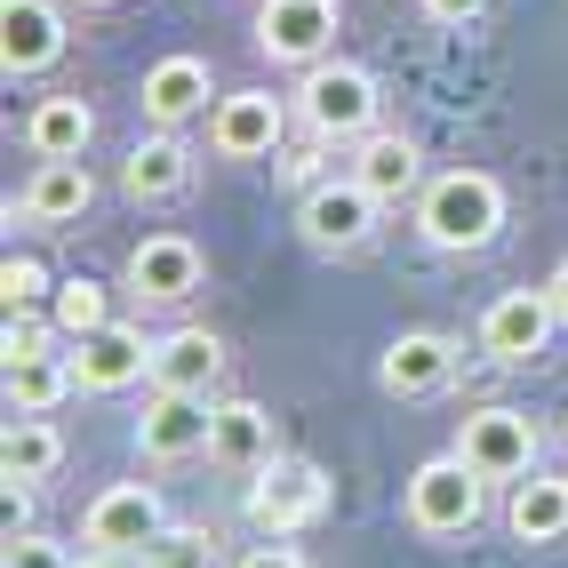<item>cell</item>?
<instances>
[{
	"instance_id": "cell-10",
	"label": "cell",
	"mask_w": 568,
	"mask_h": 568,
	"mask_svg": "<svg viewBox=\"0 0 568 568\" xmlns=\"http://www.w3.org/2000/svg\"><path fill=\"white\" fill-rule=\"evenodd\" d=\"M64 361H72V376H81V393H129L136 376H153V336H144L136 321H104Z\"/></svg>"
},
{
	"instance_id": "cell-18",
	"label": "cell",
	"mask_w": 568,
	"mask_h": 568,
	"mask_svg": "<svg viewBox=\"0 0 568 568\" xmlns=\"http://www.w3.org/2000/svg\"><path fill=\"white\" fill-rule=\"evenodd\" d=\"M216 376H224L216 328H169V336H153V385L161 393H216Z\"/></svg>"
},
{
	"instance_id": "cell-33",
	"label": "cell",
	"mask_w": 568,
	"mask_h": 568,
	"mask_svg": "<svg viewBox=\"0 0 568 568\" xmlns=\"http://www.w3.org/2000/svg\"><path fill=\"white\" fill-rule=\"evenodd\" d=\"M416 9H425L433 24H473V17L488 9V0H416Z\"/></svg>"
},
{
	"instance_id": "cell-26",
	"label": "cell",
	"mask_w": 568,
	"mask_h": 568,
	"mask_svg": "<svg viewBox=\"0 0 568 568\" xmlns=\"http://www.w3.org/2000/svg\"><path fill=\"white\" fill-rule=\"evenodd\" d=\"M49 321H57V336H97L104 321H112V296H104V281H89V273H72V281H57V296H49Z\"/></svg>"
},
{
	"instance_id": "cell-8",
	"label": "cell",
	"mask_w": 568,
	"mask_h": 568,
	"mask_svg": "<svg viewBox=\"0 0 568 568\" xmlns=\"http://www.w3.org/2000/svg\"><path fill=\"white\" fill-rule=\"evenodd\" d=\"M336 49V0H264L256 9V57L313 72Z\"/></svg>"
},
{
	"instance_id": "cell-12",
	"label": "cell",
	"mask_w": 568,
	"mask_h": 568,
	"mask_svg": "<svg viewBox=\"0 0 568 568\" xmlns=\"http://www.w3.org/2000/svg\"><path fill=\"white\" fill-rule=\"evenodd\" d=\"M281 136H288V112L273 89H233V97H216V121H209V144L224 161H264V153H281Z\"/></svg>"
},
{
	"instance_id": "cell-31",
	"label": "cell",
	"mask_w": 568,
	"mask_h": 568,
	"mask_svg": "<svg viewBox=\"0 0 568 568\" xmlns=\"http://www.w3.org/2000/svg\"><path fill=\"white\" fill-rule=\"evenodd\" d=\"M32 488H41V480H9V488H0V528H9V537L32 528Z\"/></svg>"
},
{
	"instance_id": "cell-21",
	"label": "cell",
	"mask_w": 568,
	"mask_h": 568,
	"mask_svg": "<svg viewBox=\"0 0 568 568\" xmlns=\"http://www.w3.org/2000/svg\"><path fill=\"white\" fill-rule=\"evenodd\" d=\"M184 184H193V153L176 144V129H153V136L121 161V193H129V201H176Z\"/></svg>"
},
{
	"instance_id": "cell-4",
	"label": "cell",
	"mask_w": 568,
	"mask_h": 568,
	"mask_svg": "<svg viewBox=\"0 0 568 568\" xmlns=\"http://www.w3.org/2000/svg\"><path fill=\"white\" fill-rule=\"evenodd\" d=\"M537 448H545L537 416H528V408H513V400H488V408H473V416H465V433H457V457H465L480 480H505V488L537 473Z\"/></svg>"
},
{
	"instance_id": "cell-15",
	"label": "cell",
	"mask_w": 568,
	"mask_h": 568,
	"mask_svg": "<svg viewBox=\"0 0 568 568\" xmlns=\"http://www.w3.org/2000/svg\"><path fill=\"white\" fill-rule=\"evenodd\" d=\"M64 57V9L57 0H0V64L49 72Z\"/></svg>"
},
{
	"instance_id": "cell-25",
	"label": "cell",
	"mask_w": 568,
	"mask_h": 568,
	"mask_svg": "<svg viewBox=\"0 0 568 568\" xmlns=\"http://www.w3.org/2000/svg\"><path fill=\"white\" fill-rule=\"evenodd\" d=\"M64 465V433L49 416H9V433H0V473L9 480H49Z\"/></svg>"
},
{
	"instance_id": "cell-34",
	"label": "cell",
	"mask_w": 568,
	"mask_h": 568,
	"mask_svg": "<svg viewBox=\"0 0 568 568\" xmlns=\"http://www.w3.org/2000/svg\"><path fill=\"white\" fill-rule=\"evenodd\" d=\"M545 296H552V313H560V328H568V264H560V273L545 281Z\"/></svg>"
},
{
	"instance_id": "cell-29",
	"label": "cell",
	"mask_w": 568,
	"mask_h": 568,
	"mask_svg": "<svg viewBox=\"0 0 568 568\" xmlns=\"http://www.w3.org/2000/svg\"><path fill=\"white\" fill-rule=\"evenodd\" d=\"M0 568H81L49 528H24V537H9V552H0Z\"/></svg>"
},
{
	"instance_id": "cell-32",
	"label": "cell",
	"mask_w": 568,
	"mask_h": 568,
	"mask_svg": "<svg viewBox=\"0 0 568 568\" xmlns=\"http://www.w3.org/2000/svg\"><path fill=\"white\" fill-rule=\"evenodd\" d=\"M233 568H305V552H296V545H281V537H264L256 552H241Z\"/></svg>"
},
{
	"instance_id": "cell-27",
	"label": "cell",
	"mask_w": 568,
	"mask_h": 568,
	"mask_svg": "<svg viewBox=\"0 0 568 568\" xmlns=\"http://www.w3.org/2000/svg\"><path fill=\"white\" fill-rule=\"evenodd\" d=\"M136 560H144V568H216V537H209V528H193V520H169Z\"/></svg>"
},
{
	"instance_id": "cell-17",
	"label": "cell",
	"mask_w": 568,
	"mask_h": 568,
	"mask_svg": "<svg viewBox=\"0 0 568 568\" xmlns=\"http://www.w3.org/2000/svg\"><path fill=\"white\" fill-rule=\"evenodd\" d=\"M209 457H216L224 473H256V465H273V457H281V440H273V408H264V400H216Z\"/></svg>"
},
{
	"instance_id": "cell-3",
	"label": "cell",
	"mask_w": 568,
	"mask_h": 568,
	"mask_svg": "<svg viewBox=\"0 0 568 568\" xmlns=\"http://www.w3.org/2000/svg\"><path fill=\"white\" fill-rule=\"evenodd\" d=\"M400 513H408V528L416 537H433V545H448V537H473L480 528V513H488V480L448 448V457H425L408 473V497H400Z\"/></svg>"
},
{
	"instance_id": "cell-2",
	"label": "cell",
	"mask_w": 568,
	"mask_h": 568,
	"mask_svg": "<svg viewBox=\"0 0 568 568\" xmlns=\"http://www.w3.org/2000/svg\"><path fill=\"white\" fill-rule=\"evenodd\" d=\"M376 112H385L376 72H361L345 57H321L305 81H296V121H305V136H321V144H361L376 129Z\"/></svg>"
},
{
	"instance_id": "cell-23",
	"label": "cell",
	"mask_w": 568,
	"mask_h": 568,
	"mask_svg": "<svg viewBox=\"0 0 568 568\" xmlns=\"http://www.w3.org/2000/svg\"><path fill=\"white\" fill-rule=\"evenodd\" d=\"M89 136H97V112L81 97H49V104H32V121H24L32 161H81Z\"/></svg>"
},
{
	"instance_id": "cell-16",
	"label": "cell",
	"mask_w": 568,
	"mask_h": 568,
	"mask_svg": "<svg viewBox=\"0 0 568 568\" xmlns=\"http://www.w3.org/2000/svg\"><path fill=\"white\" fill-rule=\"evenodd\" d=\"M209 64L201 57H161L153 72H144V89H136V104H144V121L153 129H184L193 112H209Z\"/></svg>"
},
{
	"instance_id": "cell-22",
	"label": "cell",
	"mask_w": 568,
	"mask_h": 568,
	"mask_svg": "<svg viewBox=\"0 0 568 568\" xmlns=\"http://www.w3.org/2000/svg\"><path fill=\"white\" fill-rule=\"evenodd\" d=\"M89 201H97V176H89V161H41L17 209H24L32 224H81V216H89Z\"/></svg>"
},
{
	"instance_id": "cell-7",
	"label": "cell",
	"mask_w": 568,
	"mask_h": 568,
	"mask_svg": "<svg viewBox=\"0 0 568 568\" xmlns=\"http://www.w3.org/2000/svg\"><path fill=\"white\" fill-rule=\"evenodd\" d=\"M169 528V513H161V497H153V480H112L104 497L81 513V545L89 552H144Z\"/></svg>"
},
{
	"instance_id": "cell-35",
	"label": "cell",
	"mask_w": 568,
	"mask_h": 568,
	"mask_svg": "<svg viewBox=\"0 0 568 568\" xmlns=\"http://www.w3.org/2000/svg\"><path fill=\"white\" fill-rule=\"evenodd\" d=\"M81 568H144V560H129V552H89Z\"/></svg>"
},
{
	"instance_id": "cell-24",
	"label": "cell",
	"mask_w": 568,
	"mask_h": 568,
	"mask_svg": "<svg viewBox=\"0 0 568 568\" xmlns=\"http://www.w3.org/2000/svg\"><path fill=\"white\" fill-rule=\"evenodd\" d=\"M81 393V376H72L64 353H41V361H9V416H49Z\"/></svg>"
},
{
	"instance_id": "cell-36",
	"label": "cell",
	"mask_w": 568,
	"mask_h": 568,
	"mask_svg": "<svg viewBox=\"0 0 568 568\" xmlns=\"http://www.w3.org/2000/svg\"><path fill=\"white\" fill-rule=\"evenodd\" d=\"M81 9H121V0H81Z\"/></svg>"
},
{
	"instance_id": "cell-19",
	"label": "cell",
	"mask_w": 568,
	"mask_h": 568,
	"mask_svg": "<svg viewBox=\"0 0 568 568\" xmlns=\"http://www.w3.org/2000/svg\"><path fill=\"white\" fill-rule=\"evenodd\" d=\"M345 176H361L385 209H400L408 193H416V176H425V161H416V144L400 136V129H368L361 144H353V169Z\"/></svg>"
},
{
	"instance_id": "cell-20",
	"label": "cell",
	"mask_w": 568,
	"mask_h": 568,
	"mask_svg": "<svg viewBox=\"0 0 568 568\" xmlns=\"http://www.w3.org/2000/svg\"><path fill=\"white\" fill-rule=\"evenodd\" d=\"M505 528L520 545H560L568 537V480L560 473H528V480H513V497H505Z\"/></svg>"
},
{
	"instance_id": "cell-9",
	"label": "cell",
	"mask_w": 568,
	"mask_h": 568,
	"mask_svg": "<svg viewBox=\"0 0 568 568\" xmlns=\"http://www.w3.org/2000/svg\"><path fill=\"white\" fill-rule=\"evenodd\" d=\"M209 433H216V400H209V393H161V385H153V400H144V416H136V448H144L153 465L201 457Z\"/></svg>"
},
{
	"instance_id": "cell-30",
	"label": "cell",
	"mask_w": 568,
	"mask_h": 568,
	"mask_svg": "<svg viewBox=\"0 0 568 568\" xmlns=\"http://www.w3.org/2000/svg\"><path fill=\"white\" fill-rule=\"evenodd\" d=\"M57 321H32V313H9V328H0V361H41L49 353Z\"/></svg>"
},
{
	"instance_id": "cell-11",
	"label": "cell",
	"mask_w": 568,
	"mask_h": 568,
	"mask_svg": "<svg viewBox=\"0 0 568 568\" xmlns=\"http://www.w3.org/2000/svg\"><path fill=\"white\" fill-rule=\"evenodd\" d=\"M552 328H560L552 296H545V288H513V296H497V305H488L480 353L497 361V368H520V361H537V353L552 345Z\"/></svg>"
},
{
	"instance_id": "cell-5",
	"label": "cell",
	"mask_w": 568,
	"mask_h": 568,
	"mask_svg": "<svg viewBox=\"0 0 568 568\" xmlns=\"http://www.w3.org/2000/svg\"><path fill=\"white\" fill-rule=\"evenodd\" d=\"M328 513V473L305 465V457H273L248 473V520L264 537H296V528H313Z\"/></svg>"
},
{
	"instance_id": "cell-1",
	"label": "cell",
	"mask_w": 568,
	"mask_h": 568,
	"mask_svg": "<svg viewBox=\"0 0 568 568\" xmlns=\"http://www.w3.org/2000/svg\"><path fill=\"white\" fill-rule=\"evenodd\" d=\"M416 233H425L433 248L448 256H473L505 233V184L497 176H480V169H448L433 176L425 193H416Z\"/></svg>"
},
{
	"instance_id": "cell-37",
	"label": "cell",
	"mask_w": 568,
	"mask_h": 568,
	"mask_svg": "<svg viewBox=\"0 0 568 568\" xmlns=\"http://www.w3.org/2000/svg\"><path fill=\"white\" fill-rule=\"evenodd\" d=\"M560 440H568V408H560Z\"/></svg>"
},
{
	"instance_id": "cell-6",
	"label": "cell",
	"mask_w": 568,
	"mask_h": 568,
	"mask_svg": "<svg viewBox=\"0 0 568 568\" xmlns=\"http://www.w3.org/2000/svg\"><path fill=\"white\" fill-rule=\"evenodd\" d=\"M376 209H385V201H376L361 176H321L305 193V209H296V233H305L321 256H353L376 233Z\"/></svg>"
},
{
	"instance_id": "cell-28",
	"label": "cell",
	"mask_w": 568,
	"mask_h": 568,
	"mask_svg": "<svg viewBox=\"0 0 568 568\" xmlns=\"http://www.w3.org/2000/svg\"><path fill=\"white\" fill-rule=\"evenodd\" d=\"M49 296H57V281H49L41 256H9V264H0V305H9V313H41Z\"/></svg>"
},
{
	"instance_id": "cell-14",
	"label": "cell",
	"mask_w": 568,
	"mask_h": 568,
	"mask_svg": "<svg viewBox=\"0 0 568 568\" xmlns=\"http://www.w3.org/2000/svg\"><path fill=\"white\" fill-rule=\"evenodd\" d=\"M448 376H457V345H448L440 328H408V336L385 345V361H376V385L393 400H433V393H448Z\"/></svg>"
},
{
	"instance_id": "cell-13",
	"label": "cell",
	"mask_w": 568,
	"mask_h": 568,
	"mask_svg": "<svg viewBox=\"0 0 568 568\" xmlns=\"http://www.w3.org/2000/svg\"><path fill=\"white\" fill-rule=\"evenodd\" d=\"M201 248L184 241V233H144L136 248H129V296L136 305H184V296L201 288Z\"/></svg>"
}]
</instances>
